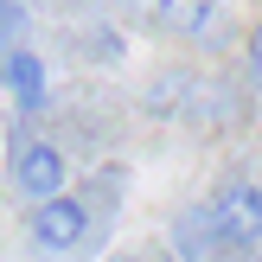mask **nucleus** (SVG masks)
<instances>
[{
  "label": "nucleus",
  "mask_w": 262,
  "mask_h": 262,
  "mask_svg": "<svg viewBox=\"0 0 262 262\" xmlns=\"http://www.w3.org/2000/svg\"><path fill=\"white\" fill-rule=\"evenodd\" d=\"M0 83H7V96L19 102L26 115L51 96V83H45V58H38V51H26V45H13L7 58H0Z\"/></svg>",
  "instance_id": "obj_5"
},
{
  "label": "nucleus",
  "mask_w": 262,
  "mask_h": 262,
  "mask_svg": "<svg viewBox=\"0 0 262 262\" xmlns=\"http://www.w3.org/2000/svg\"><path fill=\"white\" fill-rule=\"evenodd\" d=\"M19 32H26V7L19 0H0V58L19 45Z\"/></svg>",
  "instance_id": "obj_7"
},
{
  "label": "nucleus",
  "mask_w": 262,
  "mask_h": 262,
  "mask_svg": "<svg viewBox=\"0 0 262 262\" xmlns=\"http://www.w3.org/2000/svg\"><path fill=\"white\" fill-rule=\"evenodd\" d=\"M173 256L179 262H224V230H217L211 205H192L173 217Z\"/></svg>",
  "instance_id": "obj_4"
},
{
  "label": "nucleus",
  "mask_w": 262,
  "mask_h": 262,
  "mask_svg": "<svg viewBox=\"0 0 262 262\" xmlns=\"http://www.w3.org/2000/svg\"><path fill=\"white\" fill-rule=\"evenodd\" d=\"M90 237V211H83V199H45V205H32V243L38 250H77V243Z\"/></svg>",
  "instance_id": "obj_3"
},
{
  "label": "nucleus",
  "mask_w": 262,
  "mask_h": 262,
  "mask_svg": "<svg viewBox=\"0 0 262 262\" xmlns=\"http://www.w3.org/2000/svg\"><path fill=\"white\" fill-rule=\"evenodd\" d=\"M217 211V230H224V256H256L262 250V186H250V179H230L224 192L211 199Z\"/></svg>",
  "instance_id": "obj_1"
},
{
  "label": "nucleus",
  "mask_w": 262,
  "mask_h": 262,
  "mask_svg": "<svg viewBox=\"0 0 262 262\" xmlns=\"http://www.w3.org/2000/svg\"><path fill=\"white\" fill-rule=\"evenodd\" d=\"M250 71H256V83H262V26L250 32Z\"/></svg>",
  "instance_id": "obj_8"
},
{
  "label": "nucleus",
  "mask_w": 262,
  "mask_h": 262,
  "mask_svg": "<svg viewBox=\"0 0 262 262\" xmlns=\"http://www.w3.org/2000/svg\"><path fill=\"white\" fill-rule=\"evenodd\" d=\"M13 186H19L32 205L58 199V192H64V154L51 147V141H32V135H26L19 147H13Z\"/></svg>",
  "instance_id": "obj_2"
},
{
  "label": "nucleus",
  "mask_w": 262,
  "mask_h": 262,
  "mask_svg": "<svg viewBox=\"0 0 262 262\" xmlns=\"http://www.w3.org/2000/svg\"><path fill=\"white\" fill-rule=\"evenodd\" d=\"M154 13H160L166 32H199L205 38V26L217 19V0H154Z\"/></svg>",
  "instance_id": "obj_6"
},
{
  "label": "nucleus",
  "mask_w": 262,
  "mask_h": 262,
  "mask_svg": "<svg viewBox=\"0 0 262 262\" xmlns=\"http://www.w3.org/2000/svg\"><path fill=\"white\" fill-rule=\"evenodd\" d=\"M115 262H141V256H115Z\"/></svg>",
  "instance_id": "obj_9"
}]
</instances>
